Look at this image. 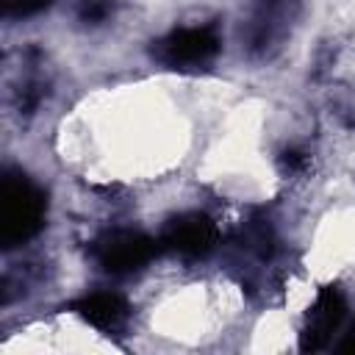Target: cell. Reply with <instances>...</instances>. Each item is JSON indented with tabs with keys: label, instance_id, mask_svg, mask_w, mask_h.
Returning a JSON list of instances; mask_svg holds the SVG:
<instances>
[{
	"label": "cell",
	"instance_id": "obj_1",
	"mask_svg": "<svg viewBox=\"0 0 355 355\" xmlns=\"http://www.w3.org/2000/svg\"><path fill=\"white\" fill-rule=\"evenodd\" d=\"M47 200L44 191L19 172H8L0 189V239L6 247H17L33 239L44 225Z\"/></svg>",
	"mask_w": 355,
	"mask_h": 355
},
{
	"label": "cell",
	"instance_id": "obj_2",
	"mask_svg": "<svg viewBox=\"0 0 355 355\" xmlns=\"http://www.w3.org/2000/svg\"><path fill=\"white\" fill-rule=\"evenodd\" d=\"M155 255V241L139 230H111L97 241V261L105 272L141 269Z\"/></svg>",
	"mask_w": 355,
	"mask_h": 355
},
{
	"label": "cell",
	"instance_id": "obj_3",
	"mask_svg": "<svg viewBox=\"0 0 355 355\" xmlns=\"http://www.w3.org/2000/svg\"><path fill=\"white\" fill-rule=\"evenodd\" d=\"M219 53V36L211 28H180L158 42V58L169 67L202 64Z\"/></svg>",
	"mask_w": 355,
	"mask_h": 355
},
{
	"label": "cell",
	"instance_id": "obj_4",
	"mask_svg": "<svg viewBox=\"0 0 355 355\" xmlns=\"http://www.w3.org/2000/svg\"><path fill=\"white\" fill-rule=\"evenodd\" d=\"M214 241H216V227L205 214L175 216L164 230V244L189 258L205 255L214 247Z\"/></svg>",
	"mask_w": 355,
	"mask_h": 355
},
{
	"label": "cell",
	"instance_id": "obj_5",
	"mask_svg": "<svg viewBox=\"0 0 355 355\" xmlns=\"http://www.w3.org/2000/svg\"><path fill=\"white\" fill-rule=\"evenodd\" d=\"M344 313H347V302H344L341 291L338 288H324L316 297V302H313V308L308 313V324L302 330V349L324 347L327 338L338 330Z\"/></svg>",
	"mask_w": 355,
	"mask_h": 355
},
{
	"label": "cell",
	"instance_id": "obj_6",
	"mask_svg": "<svg viewBox=\"0 0 355 355\" xmlns=\"http://www.w3.org/2000/svg\"><path fill=\"white\" fill-rule=\"evenodd\" d=\"M75 311L80 319H86L89 324L94 327H116L125 322L128 316V302L119 297V294H111V291H94V294H86L83 300L75 302Z\"/></svg>",
	"mask_w": 355,
	"mask_h": 355
},
{
	"label": "cell",
	"instance_id": "obj_7",
	"mask_svg": "<svg viewBox=\"0 0 355 355\" xmlns=\"http://www.w3.org/2000/svg\"><path fill=\"white\" fill-rule=\"evenodd\" d=\"M44 6H50V0H6V14L28 17V14L42 11Z\"/></svg>",
	"mask_w": 355,
	"mask_h": 355
},
{
	"label": "cell",
	"instance_id": "obj_8",
	"mask_svg": "<svg viewBox=\"0 0 355 355\" xmlns=\"http://www.w3.org/2000/svg\"><path fill=\"white\" fill-rule=\"evenodd\" d=\"M105 14H108V3H105V0H89V3H83V8H80V17H83L86 22H100Z\"/></svg>",
	"mask_w": 355,
	"mask_h": 355
},
{
	"label": "cell",
	"instance_id": "obj_9",
	"mask_svg": "<svg viewBox=\"0 0 355 355\" xmlns=\"http://www.w3.org/2000/svg\"><path fill=\"white\" fill-rule=\"evenodd\" d=\"M341 349H344V352H352V349H355V327H352V330L347 333V338L341 341Z\"/></svg>",
	"mask_w": 355,
	"mask_h": 355
}]
</instances>
